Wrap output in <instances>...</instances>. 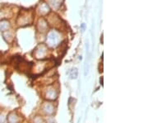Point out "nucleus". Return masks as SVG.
<instances>
[{
	"mask_svg": "<svg viewBox=\"0 0 148 123\" xmlns=\"http://www.w3.org/2000/svg\"><path fill=\"white\" fill-rule=\"evenodd\" d=\"M58 96V93L54 88H49L47 93H46V97L49 100H53L56 99Z\"/></svg>",
	"mask_w": 148,
	"mask_h": 123,
	"instance_id": "obj_1",
	"label": "nucleus"
},
{
	"mask_svg": "<svg viewBox=\"0 0 148 123\" xmlns=\"http://www.w3.org/2000/svg\"><path fill=\"white\" fill-rule=\"evenodd\" d=\"M8 25L6 23L5 21H3V22L0 23V30L1 31H4L5 29L8 28Z\"/></svg>",
	"mask_w": 148,
	"mask_h": 123,
	"instance_id": "obj_3",
	"label": "nucleus"
},
{
	"mask_svg": "<svg viewBox=\"0 0 148 123\" xmlns=\"http://www.w3.org/2000/svg\"><path fill=\"white\" fill-rule=\"evenodd\" d=\"M8 123H18L19 122V117L15 113H11L8 117Z\"/></svg>",
	"mask_w": 148,
	"mask_h": 123,
	"instance_id": "obj_2",
	"label": "nucleus"
}]
</instances>
